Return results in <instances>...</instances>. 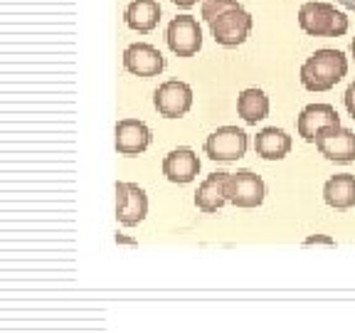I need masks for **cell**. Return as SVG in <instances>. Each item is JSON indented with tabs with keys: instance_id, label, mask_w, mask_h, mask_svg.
Here are the masks:
<instances>
[{
	"instance_id": "obj_19",
	"label": "cell",
	"mask_w": 355,
	"mask_h": 333,
	"mask_svg": "<svg viewBox=\"0 0 355 333\" xmlns=\"http://www.w3.org/2000/svg\"><path fill=\"white\" fill-rule=\"evenodd\" d=\"M237 8H242L237 0H205V3H202V17H205L207 22H212L220 15H225V12L237 10Z\"/></svg>"
},
{
	"instance_id": "obj_13",
	"label": "cell",
	"mask_w": 355,
	"mask_h": 333,
	"mask_svg": "<svg viewBox=\"0 0 355 333\" xmlns=\"http://www.w3.org/2000/svg\"><path fill=\"white\" fill-rule=\"evenodd\" d=\"M200 173V158L193 148H175L163 158V176L171 183H193Z\"/></svg>"
},
{
	"instance_id": "obj_7",
	"label": "cell",
	"mask_w": 355,
	"mask_h": 333,
	"mask_svg": "<svg viewBox=\"0 0 355 333\" xmlns=\"http://www.w3.org/2000/svg\"><path fill=\"white\" fill-rule=\"evenodd\" d=\"M168 47L178 57H193L202 47V30L193 15H178L168 22L166 30Z\"/></svg>"
},
{
	"instance_id": "obj_14",
	"label": "cell",
	"mask_w": 355,
	"mask_h": 333,
	"mask_svg": "<svg viewBox=\"0 0 355 333\" xmlns=\"http://www.w3.org/2000/svg\"><path fill=\"white\" fill-rule=\"evenodd\" d=\"M227 178H230V173H210V176L200 183L198 193H195V205L202 212H207V215L220 210V207L227 203V195H225Z\"/></svg>"
},
{
	"instance_id": "obj_10",
	"label": "cell",
	"mask_w": 355,
	"mask_h": 333,
	"mask_svg": "<svg viewBox=\"0 0 355 333\" xmlns=\"http://www.w3.org/2000/svg\"><path fill=\"white\" fill-rule=\"evenodd\" d=\"M316 148L328 161L353 163L355 161V133L345 126H331L318 133Z\"/></svg>"
},
{
	"instance_id": "obj_18",
	"label": "cell",
	"mask_w": 355,
	"mask_h": 333,
	"mask_svg": "<svg viewBox=\"0 0 355 333\" xmlns=\"http://www.w3.org/2000/svg\"><path fill=\"white\" fill-rule=\"evenodd\" d=\"M237 114L244 119V123L261 121V119L269 117V96L257 87L244 89L237 99Z\"/></svg>"
},
{
	"instance_id": "obj_9",
	"label": "cell",
	"mask_w": 355,
	"mask_h": 333,
	"mask_svg": "<svg viewBox=\"0 0 355 333\" xmlns=\"http://www.w3.org/2000/svg\"><path fill=\"white\" fill-rule=\"evenodd\" d=\"M123 67L126 72L136 74V77H158L166 69V57L158 52V47L148 42H133L123 50Z\"/></svg>"
},
{
	"instance_id": "obj_16",
	"label": "cell",
	"mask_w": 355,
	"mask_h": 333,
	"mask_svg": "<svg viewBox=\"0 0 355 333\" xmlns=\"http://www.w3.org/2000/svg\"><path fill=\"white\" fill-rule=\"evenodd\" d=\"M323 200L326 205L336 207V210H348L355 205V176L350 173H338L326 180L323 185Z\"/></svg>"
},
{
	"instance_id": "obj_6",
	"label": "cell",
	"mask_w": 355,
	"mask_h": 333,
	"mask_svg": "<svg viewBox=\"0 0 355 333\" xmlns=\"http://www.w3.org/2000/svg\"><path fill=\"white\" fill-rule=\"evenodd\" d=\"M148 215V195L141 185L119 180L116 183V220L123 228H136Z\"/></svg>"
},
{
	"instance_id": "obj_15",
	"label": "cell",
	"mask_w": 355,
	"mask_h": 333,
	"mask_svg": "<svg viewBox=\"0 0 355 333\" xmlns=\"http://www.w3.org/2000/svg\"><path fill=\"white\" fill-rule=\"evenodd\" d=\"M254 148L266 161H282V158L288 155V151H291V136H288L284 128L266 126L257 133Z\"/></svg>"
},
{
	"instance_id": "obj_8",
	"label": "cell",
	"mask_w": 355,
	"mask_h": 333,
	"mask_svg": "<svg viewBox=\"0 0 355 333\" xmlns=\"http://www.w3.org/2000/svg\"><path fill=\"white\" fill-rule=\"evenodd\" d=\"M250 30H252V15L244 8L230 10L210 22L212 37L222 47H237V44H242L244 40L250 37Z\"/></svg>"
},
{
	"instance_id": "obj_5",
	"label": "cell",
	"mask_w": 355,
	"mask_h": 333,
	"mask_svg": "<svg viewBox=\"0 0 355 333\" xmlns=\"http://www.w3.org/2000/svg\"><path fill=\"white\" fill-rule=\"evenodd\" d=\"M153 106L166 119L185 117L193 106V89L180 79H168L153 92Z\"/></svg>"
},
{
	"instance_id": "obj_17",
	"label": "cell",
	"mask_w": 355,
	"mask_h": 333,
	"mask_svg": "<svg viewBox=\"0 0 355 333\" xmlns=\"http://www.w3.org/2000/svg\"><path fill=\"white\" fill-rule=\"evenodd\" d=\"M123 20L136 33H150L161 20V6L158 0H131Z\"/></svg>"
},
{
	"instance_id": "obj_23",
	"label": "cell",
	"mask_w": 355,
	"mask_h": 333,
	"mask_svg": "<svg viewBox=\"0 0 355 333\" xmlns=\"http://www.w3.org/2000/svg\"><path fill=\"white\" fill-rule=\"evenodd\" d=\"M350 52H353V60H355V40H353V44H350Z\"/></svg>"
},
{
	"instance_id": "obj_21",
	"label": "cell",
	"mask_w": 355,
	"mask_h": 333,
	"mask_svg": "<svg viewBox=\"0 0 355 333\" xmlns=\"http://www.w3.org/2000/svg\"><path fill=\"white\" fill-rule=\"evenodd\" d=\"M173 3H175L178 8H193L198 0H173Z\"/></svg>"
},
{
	"instance_id": "obj_1",
	"label": "cell",
	"mask_w": 355,
	"mask_h": 333,
	"mask_svg": "<svg viewBox=\"0 0 355 333\" xmlns=\"http://www.w3.org/2000/svg\"><path fill=\"white\" fill-rule=\"evenodd\" d=\"M348 72V57L340 50H318L301 65V84L309 92H328Z\"/></svg>"
},
{
	"instance_id": "obj_2",
	"label": "cell",
	"mask_w": 355,
	"mask_h": 333,
	"mask_svg": "<svg viewBox=\"0 0 355 333\" xmlns=\"http://www.w3.org/2000/svg\"><path fill=\"white\" fill-rule=\"evenodd\" d=\"M299 25L311 37H340L348 33V17L331 3L309 0L299 10Z\"/></svg>"
},
{
	"instance_id": "obj_4",
	"label": "cell",
	"mask_w": 355,
	"mask_h": 333,
	"mask_svg": "<svg viewBox=\"0 0 355 333\" xmlns=\"http://www.w3.org/2000/svg\"><path fill=\"white\" fill-rule=\"evenodd\" d=\"M225 195H227V203L250 210V207H259L264 203L266 185L261 180V176H257V173L237 171V173H230Z\"/></svg>"
},
{
	"instance_id": "obj_12",
	"label": "cell",
	"mask_w": 355,
	"mask_h": 333,
	"mask_svg": "<svg viewBox=\"0 0 355 333\" xmlns=\"http://www.w3.org/2000/svg\"><path fill=\"white\" fill-rule=\"evenodd\" d=\"M114 133V146L121 155H139L150 146V128L141 119H121Z\"/></svg>"
},
{
	"instance_id": "obj_11",
	"label": "cell",
	"mask_w": 355,
	"mask_h": 333,
	"mask_svg": "<svg viewBox=\"0 0 355 333\" xmlns=\"http://www.w3.org/2000/svg\"><path fill=\"white\" fill-rule=\"evenodd\" d=\"M331 126H340L338 111L333 109L331 104H309L299 114V121H296L299 136L304 141H311V144H316L318 133Z\"/></svg>"
},
{
	"instance_id": "obj_22",
	"label": "cell",
	"mask_w": 355,
	"mask_h": 333,
	"mask_svg": "<svg viewBox=\"0 0 355 333\" xmlns=\"http://www.w3.org/2000/svg\"><path fill=\"white\" fill-rule=\"evenodd\" d=\"M338 6H343V8H348V10H355V0H336Z\"/></svg>"
},
{
	"instance_id": "obj_20",
	"label": "cell",
	"mask_w": 355,
	"mask_h": 333,
	"mask_svg": "<svg viewBox=\"0 0 355 333\" xmlns=\"http://www.w3.org/2000/svg\"><path fill=\"white\" fill-rule=\"evenodd\" d=\"M343 101H345V109H348V114L355 119V82H350V87L345 89Z\"/></svg>"
},
{
	"instance_id": "obj_3",
	"label": "cell",
	"mask_w": 355,
	"mask_h": 333,
	"mask_svg": "<svg viewBox=\"0 0 355 333\" xmlns=\"http://www.w3.org/2000/svg\"><path fill=\"white\" fill-rule=\"evenodd\" d=\"M247 148H250V139L237 126H220L205 139V153L210 155L212 161H237V158H242L247 153Z\"/></svg>"
}]
</instances>
